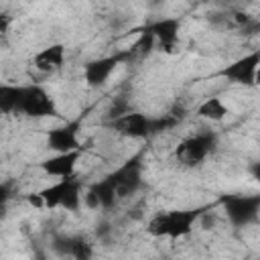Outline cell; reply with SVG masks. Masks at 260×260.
<instances>
[{"label":"cell","instance_id":"1","mask_svg":"<svg viewBox=\"0 0 260 260\" xmlns=\"http://www.w3.org/2000/svg\"><path fill=\"white\" fill-rule=\"evenodd\" d=\"M217 146V136L213 132H199L179 142L175 148V158L183 167H197L201 165Z\"/></svg>","mask_w":260,"mask_h":260},{"label":"cell","instance_id":"2","mask_svg":"<svg viewBox=\"0 0 260 260\" xmlns=\"http://www.w3.org/2000/svg\"><path fill=\"white\" fill-rule=\"evenodd\" d=\"M223 211L232 225L244 228L258 219L260 213V195H223Z\"/></svg>","mask_w":260,"mask_h":260},{"label":"cell","instance_id":"3","mask_svg":"<svg viewBox=\"0 0 260 260\" xmlns=\"http://www.w3.org/2000/svg\"><path fill=\"white\" fill-rule=\"evenodd\" d=\"M18 114L28 116V118H45V116H55L57 106L51 93L41 87V85H24L22 100L18 106Z\"/></svg>","mask_w":260,"mask_h":260},{"label":"cell","instance_id":"4","mask_svg":"<svg viewBox=\"0 0 260 260\" xmlns=\"http://www.w3.org/2000/svg\"><path fill=\"white\" fill-rule=\"evenodd\" d=\"M260 67V49L232 61L228 67H223L221 75L232 81V83H238V85H254V75H256V69Z\"/></svg>","mask_w":260,"mask_h":260},{"label":"cell","instance_id":"5","mask_svg":"<svg viewBox=\"0 0 260 260\" xmlns=\"http://www.w3.org/2000/svg\"><path fill=\"white\" fill-rule=\"evenodd\" d=\"M140 160H142V154H136L112 173L116 179L118 197H128L132 193H136L138 187L142 185V162Z\"/></svg>","mask_w":260,"mask_h":260},{"label":"cell","instance_id":"6","mask_svg":"<svg viewBox=\"0 0 260 260\" xmlns=\"http://www.w3.org/2000/svg\"><path fill=\"white\" fill-rule=\"evenodd\" d=\"M112 128L126 138H146L152 136V118L142 112H126L112 120Z\"/></svg>","mask_w":260,"mask_h":260},{"label":"cell","instance_id":"7","mask_svg":"<svg viewBox=\"0 0 260 260\" xmlns=\"http://www.w3.org/2000/svg\"><path fill=\"white\" fill-rule=\"evenodd\" d=\"M124 57H126V53H116V55L100 57V59H93V61L85 63L83 65V79H85V83L89 87H102Z\"/></svg>","mask_w":260,"mask_h":260},{"label":"cell","instance_id":"8","mask_svg":"<svg viewBox=\"0 0 260 260\" xmlns=\"http://www.w3.org/2000/svg\"><path fill=\"white\" fill-rule=\"evenodd\" d=\"M116 199H118V189H116V179L112 173L104 177L102 181L93 183L85 193V203L91 209H98V207L110 209L116 203Z\"/></svg>","mask_w":260,"mask_h":260},{"label":"cell","instance_id":"9","mask_svg":"<svg viewBox=\"0 0 260 260\" xmlns=\"http://www.w3.org/2000/svg\"><path fill=\"white\" fill-rule=\"evenodd\" d=\"M81 156V150H69V152H57L55 156L45 158L39 167L43 169L45 175L49 177H71L75 173V165Z\"/></svg>","mask_w":260,"mask_h":260},{"label":"cell","instance_id":"10","mask_svg":"<svg viewBox=\"0 0 260 260\" xmlns=\"http://www.w3.org/2000/svg\"><path fill=\"white\" fill-rule=\"evenodd\" d=\"M169 215V238L179 240L187 234H191L193 223L203 215V207L199 209H173L167 211Z\"/></svg>","mask_w":260,"mask_h":260},{"label":"cell","instance_id":"11","mask_svg":"<svg viewBox=\"0 0 260 260\" xmlns=\"http://www.w3.org/2000/svg\"><path fill=\"white\" fill-rule=\"evenodd\" d=\"M148 26L158 43V49L165 53H173L179 41V28H181L179 18H160Z\"/></svg>","mask_w":260,"mask_h":260},{"label":"cell","instance_id":"12","mask_svg":"<svg viewBox=\"0 0 260 260\" xmlns=\"http://www.w3.org/2000/svg\"><path fill=\"white\" fill-rule=\"evenodd\" d=\"M47 146L55 152H69L77 150L79 138H77V124H67L61 128H53L47 132Z\"/></svg>","mask_w":260,"mask_h":260},{"label":"cell","instance_id":"13","mask_svg":"<svg viewBox=\"0 0 260 260\" xmlns=\"http://www.w3.org/2000/svg\"><path fill=\"white\" fill-rule=\"evenodd\" d=\"M63 61H65V45H61V43L49 45L32 57V65L43 73H53V71L61 69Z\"/></svg>","mask_w":260,"mask_h":260},{"label":"cell","instance_id":"14","mask_svg":"<svg viewBox=\"0 0 260 260\" xmlns=\"http://www.w3.org/2000/svg\"><path fill=\"white\" fill-rule=\"evenodd\" d=\"M75 183V175L71 177H61L57 183L41 189V195L45 199V207L47 209H55V207H61L63 205V199L67 195V191L71 189V185Z\"/></svg>","mask_w":260,"mask_h":260},{"label":"cell","instance_id":"15","mask_svg":"<svg viewBox=\"0 0 260 260\" xmlns=\"http://www.w3.org/2000/svg\"><path fill=\"white\" fill-rule=\"evenodd\" d=\"M22 91H24V85H8V83L0 85V110L4 114H12V112L18 114Z\"/></svg>","mask_w":260,"mask_h":260},{"label":"cell","instance_id":"16","mask_svg":"<svg viewBox=\"0 0 260 260\" xmlns=\"http://www.w3.org/2000/svg\"><path fill=\"white\" fill-rule=\"evenodd\" d=\"M228 114H230V108L221 102V98H207L197 108V116L203 120H211V122H219Z\"/></svg>","mask_w":260,"mask_h":260},{"label":"cell","instance_id":"17","mask_svg":"<svg viewBox=\"0 0 260 260\" xmlns=\"http://www.w3.org/2000/svg\"><path fill=\"white\" fill-rule=\"evenodd\" d=\"M146 232L152 238H169V215L162 211L152 215L150 221L146 223Z\"/></svg>","mask_w":260,"mask_h":260},{"label":"cell","instance_id":"18","mask_svg":"<svg viewBox=\"0 0 260 260\" xmlns=\"http://www.w3.org/2000/svg\"><path fill=\"white\" fill-rule=\"evenodd\" d=\"M71 258L75 260H87L93 256V250H91V244H87V240L83 238H73L71 240V252H69Z\"/></svg>","mask_w":260,"mask_h":260},{"label":"cell","instance_id":"19","mask_svg":"<svg viewBox=\"0 0 260 260\" xmlns=\"http://www.w3.org/2000/svg\"><path fill=\"white\" fill-rule=\"evenodd\" d=\"M79 203H81V195H79V181L75 179V183L71 185V189L67 191V195H65V199H63V209H67V211H75L77 207H79Z\"/></svg>","mask_w":260,"mask_h":260},{"label":"cell","instance_id":"20","mask_svg":"<svg viewBox=\"0 0 260 260\" xmlns=\"http://www.w3.org/2000/svg\"><path fill=\"white\" fill-rule=\"evenodd\" d=\"M126 112H130L128 110V102L122 98V100H116L112 106H110V112H108V118L110 120H116V118H120V116H124Z\"/></svg>","mask_w":260,"mask_h":260},{"label":"cell","instance_id":"21","mask_svg":"<svg viewBox=\"0 0 260 260\" xmlns=\"http://www.w3.org/2000/svg\"><path fill=\"white\" fill-rule=\"evenodd\" d=\"M26 201H28V205H32V207H37V209L45 207V199H43L41 191H39V193H30V195L26 197Z\"/></svg>","mask_w":260,"mask_h":260},{"label":"cell","instance_id":"22","mask_svg":"<svg viewBox=\"0 0 260 260\" xmlns=\"http://www.w3.org/2000/svg\"><path fill=\"white\" fill-rule=\"evenodd\" d=\"M242 30L246 32V35H260V20H250L246 26H242Z\"/></svg>","mask_w":260,"mask_h":260},{"label":"cell","instance_id":"23","mask_svg":"<svg viewBox=\"0 0 260 260\" xmlns=\"http://www.w3.org/2000/svg\"><path fill=\"white\" fill-rule=\"evenodd\" d=\"M250 20H252V16L246 14V12H236V14H234V22H236L238 26H246Z\"/></svg>","mask_w":260,"mask_h":260},{"label":"cell","instance_id":"24","mask_svg":"<svg viewBox=\"0 0 260 260\" xmlns=\"http://www.w3.org/2000/svg\"><path fill=\"white\" fill-rule=\"evenodd\" d=\"M250 175L260 183V162H252L250 165Z\"/></svg>","mask_w":260,"mask_h":260},{"label":"cell","instance_id":"25","mask_svg":"<svg viewBox=\"0 0 260 260\" xmlns=\"http://www.w3.org/2000/svg\"><path fill=\"white\" fill-rule=\"evenodd\" d=\"M254 85H260V67L256 69V75H254Z\"/></svg>","mask_w":260,"mask_h":260},{"label":"cell","instance_id":"26","mask_svg":"<svg viewBox=\"0 0 260 260\" xmlns=\"http://www.w3.org/2000/svg\"><path fill=\"white\" fill-rule=\"evenodd\" d=\"M258 223H260V213H258Z\"/></svg>","mask_w":260,"mask_h":260}]
</instances>
